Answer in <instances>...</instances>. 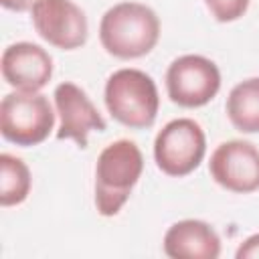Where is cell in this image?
I'll list each match as a JSON object with an SVG mask.
<instances>
[{"label":"cell","mask_w":259,"mask_h":259,"mask_svg":"<svg viewBox=\"0 0 259 259\" xmlns=\"http://www.w3.org/2000/svg\"><path fill=\"white\" fill-rule=\"evenodd\" d=\"M30 170L28 166L4 152L0 154V204L2 206H14L26 200L30 192Z\"/></svg>","instance_id":"obj_13"},{"label":"cell","mask_w":259,"mask_h":259,"mask_svg":"<svg viewBox=\"0 0 259 259\" xmlns=\"http://www.w3.org/2000/svg\"><path fill=\"white\" fill-rule=\"evenodd\" d=\"M144 170L136 142L115 140L101 150L95 164V206L103 217H115L127 202Z\"/></svg>","instance_id":"obj_2"},{"label":"cell","mask_w":259,"mask_h":259,"mask_svg":"<svg viewBox=\"0 0 259 259\" xmlns=\"http://www.w3.org/2000/svg\"><path fill=\"white\" fill-rule=\"evenodd\" d=\"M208 172L229 192H255L259 190V148L247 140H227L210 154Z\"/></svg>","instance_id":"obj_8"},{"label":"cell","mask_w":259,"mask_h":259,"mask_svg":"<svg viewBox=\"0 0 259 259\" xmlns=\"http://www.w3.org/2000/svg\"><path fill=\"white\" fill-rule=\"evenodd\" d=\"M206 154V136L198 121L176 117L168 121L154 138L156 166L168 174L182 178L194 172Z\"/></svg>","instance_id":"obj_5"},{"label":"cell","mask_w":259,"mask_h":259,"mask_svg":"<svg viewBox=\"0 0 259 259\" xmlns=\"http://www.w3.org/2000/svg\"><path fill=\"white\" fill-rule=\"evenodd\" d=\"M204 4L219 22L239 20L249 8V0H204Z\"/></svg>","instance_id":"obj_14"},{"label":"cell","mask_w":259,"mask_h":259,"mask_svg":"<svg viewBox=\"0 0 259 259\" xmlns=\"http://www.w3.org/2000/svg\"><path fill=\"white\" fill-rule=\"evenodd\" d=\"M237 259H259V233L247 237L235 251Z\"/></svg>","instance_id":"obj_15"},{"label":"cell","mask_w":259,"mask_h":259,"mask_svg":"<svg viewBox=\"0 0 259 259\" xmlns=\"http://www.w3.org/2000/svg\"><path fill=\"white\" fill-rule=\"evenodd\" d=\"M55 127V111L49 97L38 91H14L2 97L0 132L2 138L28 148L42 144Z\"/></svg>","instance_id":"obj_4"},{"label":"cell","mask_w":259,"mask_h":259,"mask_svg":"<svg viewBox=\"0 0 259 259\" xmlns=\"http://www.w3.org/2000/svg\"><path fill=\"white\" fill-rule=\"evenodd\" d=\"M227 115L243 134L259 132V77L237 83L227 97Z\"/></svg>","instance_id":"obj_12"},{"label":"cell","mask_w":259,"mask_h":259,"mask_svg":"<svg viewBox=\"0 0 259 259\" xmlns=\"http://www.w3.org/2000/svg\"><path fill=\"white\" fill-rule=\"evenodd\" d=\"M103 101L109 115L132 130L150 127L160 109V95L154 79L132 67L117 69L107 77Z\"/></svg>","instance_id":"obj_3"},{"label":"cell","mask_w":259,"mask_h":259,"mask_svg":"<svg viewBox=\"0 0 259 259\" xmlns=\"http://www.w3.org/2000/svg\"><path fill=\"white\" fill-rule=\"evenodd\" d=\"M0 69L16 91H40L53 77V59L40 45L22 40L4 49Z\"/></svg>","instance_id":"obj_10"},{"label":"cell","mask_w":259,"mask_h":259,"mask_svg":"<svg viewBox=\"0 0 259 259\" xmlns=\"http://www.w3.org/2000/svg\"><path fill=\"white\" fill-rule=\"evenodd\" d=\"M53 99L55 111L61 119L57 130L59 140H75L79 148H87L89 134L103 132L107 127V121L79 85L71 81L59 83L55 87Z\"/></svg>","instance_id":"obj_9"},{"label":"cell","mask_w":259,"mask_h":259,"mask_svg":"<svg viewBox=\"0 0 259 259\" xmlns=\"http://www.w3.org/2000/svg\"><path fill=\"white\" fill-rule=\"evenodd\" d=\"M30 18L38 36L57 49L73 51L87 42V16L73 0H36Z\"/></svg>","instance_id":"obj_7"},{"label":"cell","mask_w":259,"mask_h":259,"mask_svg":"<svg viewBox=\"0 0 259 259\" xmlns=\"http://www.w3.org/2000/svg\"><path fill=\"white\" fill-rule=\"evenodd\" d=\"M221 89V71L202 55H182L168 65L166 91L172 103L194 109L214 99Z\"/></svg>","instance_id":"obj_6"},{"label":"cell","mask_w":259,"mask_h":259,"mask_svg":"<svg viewBox=\"0 0 259 259\" xmlns=\"http://www.w3.org/2000/svg\"><path fill=\"white\" fill-rule=\"evenodd\" d=\"M164 253L172 259H217L221 255V237L208 223L184 219L166 231Z\"/></svg>","instance_id":"obj_11"},{"label":"cell","mask_w":259,"mask_h":259,"mask_svg":"<svg viewBox=\"0 0 259 259\" xmlns=\"http://www.w3.org/2000/svg\"><path fill=\"white\" fill-rule=\"evenodd\" d=\"M36 0H0V4L8 10H14V12H24V10H30L32 4Z\"/></svg>","instance_id":"obj_16"},{"label":"cell","mask_w":259,"mask_h":259,"mask_svg":"<svg viewBox=\"0 0 259 259\" xmlns=\"http://www.w3.org/2000/svg\"><path fill=\"white\" fill-rule=\"evenodd\" d=\"M160 38V18L142 2H119L105 10L99 22L101 47L115 59H140Z\"/></svg>","instance_id":"obj_1"}]
</instances>
